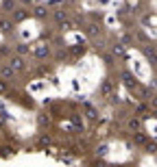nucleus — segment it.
I'll return each mask as SVG.
<instances>
[{"mask_svg":"<svg viewBox=\"0 0 157 167\" xmlns=\"http://www.w3.org/2000/svg\"><path fill=\"white\" fill-rule=\"evenodd\" d=\"M9 65H11L13 69H24V59H22V57H13Z\"/></svg>","mask_w":157,"mask_h":167,"instance_id":"1","label":"nucleus"},{"mask_svg":"<svg viewBox=\"0 0 157 167\" xmlns=\"http://www.w3.org/2000/svg\"><path fill=\"white\" fill-rule=\"evenodd\" d=\"M13 72H15V69L11 67V65H9V67H2V69H0V74H2L5 78H13Z\"/></svg>","mask_w":157,"mask_h":167,"instance_id":"2","label":"nucleus"},{"mask_svg":"<svg viewBox=\"0 0 157 167\" xmlns=\"http://www.w3.org/2000/svg\"><path fill=\"white\" fill-rule=\"evenodd\" d=\"M122 78H124V83H127L129 87H135V80H133V76H131L129 72H124V74H122Z\"/></svg>","mask_w":157,"mask_h":167,"instance_id":"3","label":"nucleus"},{"mask_svg":"<svg viewBox=\"0 0 157 167\" xmlns=\"http://www.w3.org/2000/svg\"><path fill=\"white\" fill-rule=\"evenodd\" d=\"M129 128H133V130H137V128H140V119H137V117L129 119Z\"/></svg>","mask_w":157,"mask_h":167,"instance_id":"4","label":"nucleus"},{"mask_svg":"<svg viewBox=\"0 0 157 167\" xmlns=\"http://www.w3.org/2000/svg\"><path fill=\"white\" fill-rule=\"evenodd\" d=\"M35 15H37V18H44V15H46V9H44V7H37V9H35Z\"/></svg>","mask_w":157,"mask_h":167,"instance_id":"5","label":"nucleus"},{"mask_svg":"<svg viewBox=\"0 0 157 167\" xmlns=\"http://www.w3.org/2000/svg\"><path fill=\"white\" fill-rule=\"evenodd\" d=\"M133 141L142 145V143H146V139H144V135H135V137H133Z\"/></svg>","mask_w":157,"mask_h":167,"instance_id":"6","label":"nucleus"},{"mask_svg":"<svg viewBox=\"0 0 157 167\" xmlns=\"http://www.w3.org/2000/svg\"><path fill=\"white\" fill-rule=\"evenodd\" d=\"M18 52L20 54H26V52H29V46H26V44H20L18 46Z\"/></svg>","mask_w":157,"mask_h":167,"instance_id":"7","label":"nucleus"},{"mask_svg":"<svg viewBox=\"0 0 157 167\" xmlns=\"http://www.w3.org/2000/svg\"><path fill=\"white\" fill-rule=\"evenodd\" d=\"M111 91V85H109V80H105L103 83V94H109Z\"/></svg>","mask_w":157,"mask_h":167,"instance_id":"8","label":"nucleus"},{"mask_svg":"<svg viewBox=\"0 0 157 167\" xmlns=\"http://www.w3.org/2000/svg\"><path fill=\"white\" fill-rule=\"evenodd\" d=\"M122 52H124V48H122L120 44H118V46H113V54H122Z\"/></svg>","mask_w":157,"mask_h":167,"instance_id":"9","label":"nucleus"},{"mask_svg":"<svg viewBox=\"0 0 157 167\" xmlns=\"http://www.w3.org/2000/svg\"><path fill=\"white\" fill-rule=\"evenodd\" d=\"M35 54H37V57H46V54H48V48H39Z\"/></svg>","mask_w":157,"mask_h":167,"instance_id":"10","label":"nucleus"},{"mask_svg":"<svg viewBox=\"0 0 157 167\" xmlns=\"http://www.w3.org/2000/svg\"><path fill=\"white\" fill-rule=\"evenodd\" d=\"M0 28H2V30H11V24H9V22H0Z\"/></svg>","mask_w":157,"mask_h":167,"instance_id":"11","label":"nucleus"},{"mask_svg":"<svg viewBox=\"0 0 157 167\" xmlns=\"http://www.w3.org/2000/svg\"><path fill=\"white\" fill-rule=\"evenodd\" d=\"M98 33V26H89V35H96Z\"/></svg>","mask_w":157,"mask_h":167,"instance_id":"12","label":"nucleus"},{"mask_svg":"<svg viewBox=\"0 0 157 167\" xmlns=\"http://www.w3.org/2000/svg\"><path fill=\"white\" fill-rule=\"evenodd\" d=\"M153 106H157V98H153Z\"/></svg>","mask_w":157,"mask_h":167,"instance_id":"13","label":"nucleus"},{"mask_svg":"<svg viewBox=\"0 0 157 167\" xmlns=\"http://www.w3.org/2000/svg\"><path fill=\"white\" fill-rule=\"evenodd\" d=\"M24 2H35V0H24Z\"/></svg>","mask_w":157,"mask_h":167,"instance_id":"14","label":"nucleus"}]
</instances>
